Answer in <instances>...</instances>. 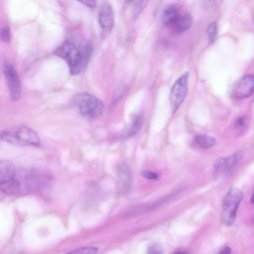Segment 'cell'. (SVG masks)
I'll use <instances>...</instances> for the list:
<instances>
[{"instance_id":"cell-1","label":"cell","mask_w":254,"mask_h":254,"mask_svg":"<svg viewBox=\"0 0 254 254\" xmlns=\"http://www.w3.org/2000/svg\"><path fill=\"white\" fill-rule=\"evenodd\" d=\"M92 51L91 44L86 42L79 48L73 44L65 41L54 51V54L64 60L72 75L80 73L88 63Z\"/></svg>"},{"instance_id":"cell-2","label":"cell","mask_w":254,"mask_h":254,"mask_svg":"<svg viewBox=\"0 0 254 254\" xmlns=\"http://www.w3.org/2000/svg\"><path fill=\"white\" fill-rule=\"evenodd\" d=\"M0 138L7 143L20 146H38L40 143L38 133L26 126L4 129L0 133Z\"/></svg>"},{"instance_id":"cell-3","label":"cell","mask_w":254,"mask_h":254,"mask_svg":"<svg viewBox=\"0 0 254 254\" xmlns=\"http://www.w3.org/2000/svg\"><path fill=\"white\" fill-rule=\"evenodd\" d=\"M73 102L80 113L89 119L98 118L103 111L102 101L91 93H79L74 97Z\"/></svg>"},{"instance_id":"cell-4","label":"cell","mask_w":254,"mask_h":254,"mask_svg":"<svg viewBox=\"0 0 254 254\" xmlns=\"http://www.w3.org/2000/svg\"><path fill=\"white\" fill-rule=\"evenodd\" d=\"M243 197L239 189H231L225 197L223 203L222 219L226 225H231L235 220L237 210Z\"/></svg>"},{"instance_id":"cell-5","label":"cell","mask_w":254,"mask_h":254,"mask_svg":"<svg viewBox=\"0 0 254 254\" xmlns=\"http://www.w3.org/2000/svg\"><path fill=\"white\" fill-rule=\"evenodd\" d=\"M189 73L186 72L180 76L173 85L169 96L172 111L175 113L184 100L188 90Z\"/></svg>"},{"instance_id":"cell-6","label":"cell","mask_w":254,"mask_h":254,"mask_svg":"<svg viewBox=\"0 0 254 254\" xmlns=\"http://www.w3.org/2000/svg\"><path fill=\"white\" fill-rule=\"evenodd\" d=\"M2 69L11 99L13 101H18L21 97V87L16 70L9 62L3 63Z\"/></svg>"},{"instance_id":"cell-7","label":"cell","mask_w":254,"mask_h":254,"mask_svg":"<svg viewBox=\"0 0 254 254\" xmlns=\"http://www.w3.org/2000/svg\"><path fill=\"white\" fill-rule=\"evenodd\" d=\"M254 78L252 75L241 77L234 84L232 94L236 98L243 99L250 96L254 91Z\"/></svg>"},{"instance_id":"cell-8","label":"cell","mask_w":254,"mask_h":254,"mask_svg":"<svg viewBox=\"0 0 254 254\" xmlns=\"http://www.w3.org/2000/svg\"><path fill=\"white\" fill-rule=\"evenodd\" d=\"M243 157V153L241 152H238L231 156L218 159L214 165L215 177H218L229 173Z\"/></svg>"},{"instance_id":"cell-9","label":"cell","mask_w":254,"mask_h":254,"mask_svg":"<svg viewBox=\"0 0 254 254\" xmlns=\"http://www.w3.org/2000/svg\"><path fill=\"white\" fill-rule=\"evenodd\" d=\"M99 22L102 29V37L106 38L112 31L114 23L113 10L109 3H105L101 7L99 14Z\"/></svg>"},{"instance_id":"cell-10","label":"cell","mask_w":254,"mask_h":254,"mask_svg":"<svg viewBox=\"0 0 254 254\" xmlns=\"http://www.w3.org/2000/svg\"><path fill=\"white\" fill-rule=\"evenodd\" d=\"M143 122L144 116L142 113H138L133 115L123 129L122 136L128 138L134 135L141 128Z\"/></svg>"},{"instance_id":"cell-11","label":"cell","mask_w":254,"mask_h":254,"mask_svg":"<svg viewBox=\"0 0 254 254\" xmlns=\"http://www.w3.org/2000/svg\"><path fill=\"white\" fill-rule=\"evenodd\" d=\"M15 168L8 160H0V184L14 178Z\"/></svg>"},{"instance_id":"cell-12","label":"cell","mask_w":254,"mask_h":254,"mask_svg":"<svg viewBox=\"0 0 254 254\" xmlns=\"http://www.w3.org/2000/svg\"><path fill=\"white\" fill-rule=\"evenodd\" d=\"M180 16L178 9L174 6H169L163 11L162 21L164 25L172 27Z\"/></svg>"},{"instance_id":"cell-13","label":"cell","mask_w":254,"mask_h":254,"mask_svg":"<svg viewBox=\"0 0 254 254\" xmlns=\"http://www.w3.org/2000/svg\"><path fill=\"white\" fill-rule=\"evenodd\" d=\"M192 23L191 16L188 14L180 15L172 26L175 32L182 33L187 31Z\"/></svg>"},{"instance_id":"cell-14","label":"cell","mask_w":254,"mask_h":254,"mask_svg":"<svg viewBox=\"0 0 254 254\" xmlns=\"http://www.w3.org/2000/svg\"><path fill=\"white\" fill-rule=\"evenodd\" d=\"M20 189V184L14 178L0 184V191L6 194H17Z\"/></svg>"},{"instance_id":"cell-15","label":"cell","mask_w":254,"mask_h":254,"mask_svg":"<svg viewBox=\"0 0 254 254\" xmlns=\"http://www.w3.org/2000/svg\"><path fill=\"white\" fill-rule=\"evenodd\" d=\"M194 141L199 147L203 149L211 148L216 144V140L215 138L204 134L195 136L194 138Z\"/></svg>"},{"instance_id":"cell-16","label":"cell","mask_w":254,"mask_h":254,"mask_svg":"<svg viewBox=\"0 0 254 254\" xmlns=\"http://www.w3.org/2000/svg\"><path fill=\"white\" fill-rule=\"evenodd\" d=\"M118 175L120 182L125 190H128L130 184V174L128 166L126 164H122L119 167Z\"/></svg>"},{"instance_id":"cell-17","label":"cell","mask_w":254,"mask_h":254,"mask_svg":"<svg viewBox=\"0 0 254 254\" xmlns=\"http://www.w3.org/2000/svg\"><path fill=\"white\" fill-rule=\"evenodd\" d=\"M149 0H132L131 13L133 18L138 16L145 8Z\"/></svg>"},{"instance_id":"cell-18","label":"cell","mask_w":254,"mask_h":254,"mask_svg":"<svg viewBox=\"0 0 254 254\" xmlns=\"http://www.w3.org/2000/svg\"><path fill=\"white\" fill-rule=\"evenodd\" d=\"M11 39L9 28L5 25L0 23V41L8 43Z\"/></svg>"},{"instance_id":"cell-19","label":"cell","mask_w":254,"mask_h":254,"mask_svg":"<svg viewBox=\"0 0 254 254\" xmlns=\"http://www.w3.org/2000/svg\"><path fill=\"white\" fill-rule=\"evenodd\" d=\"M217 23L215 22L211 23L207 30L208 37L210 42H213L217 35Z\"/></svg>"},{"instance_id":"cell-20","label":"cell","mask_w":254,"mask_h":254,"mask_svg":"<svg viewBox=\"0 0 254 254\" xmlns=\"http://www.w3.org/2000/svg\"><path fill=\"white\" fill-rule=\"evenodd\" d=\"M98 248L95 247H84L74 250L69 254H95L98 251Z\"/></svg>"},{"instance_id":"cell-21","label":"cell","mask_w":254,"mask_h":254,"mask_svg":"<svg viewBox=\"0 0 254 254\" xmlns=\"http://www.w3.org/2000/svg\"><path fill=\"white\" fill-rule=\"evenodd\" d=\"M142 176L149 180H156L159 178L158 174L150 171H145L142 173Z\"/></svg>"},{"instance_id":"cell-22","label":"cell","mask_w":254,"mask_h":254,"mask_svg":"<svg viewBox=\"0 0 254 254\" xmlns=\"http://www.w3.org/2000/svg\"><path fill=\"white\" fill-rule=\"evenodd\" d=\"M81 3L91 8L95 7L96 4V0H76Z\"/></svg>"},{"instance_id":"cell-23","label":"cell","mask_w":254,"mask_h":254,"mask_svg":"<svg viewBox=\"0 0 254 254\" xmlns=\"http://www.w3.org/2000/svg\"><path fill=\"white\" fill-rule=\"evenodd\" d=\"M163 253L162 248L159 245H154L149 250V254H161Z\"/></svg>"},{"instance_id":"cell-24","label":"cell","mask_w":254,"mask_h":254,"mask_svg":"<svg viewBox=\"0 0 254 254\" xmlns=\"http://www.w3.org/2000/svg\"><path fill=\"white\" fill-rule=\"evenodd\" d=\"M246 124L245 118L243 117L237 119L236 121V125L238 127H242L245 126Z\"/></svg>"},{"instance_id":"cell-25","label":"cell","mask_w":254,"mask_h":254,"mask_svg":"<svg viewBox=\"0 0 254 254\" xmlns=\"http://www.w3.org/2000/svg\"><path fill=\"white\" fill-rule=\"evenodd\" d=\"M231 253V249L229 247H225L224 248H223L221 251L220 252V254H228Z\"/></svg>"},{"instance_id":"cell-26","label":"cell","mask_w":254,"mask_h":254,"mask_svg":"<svg viewBox=\"0 0 254 254\" xmlns=\"http://www.w3.org/2000/svg\"><path fill=\"white\" fill-rule=\"evenodd\" d=\"M216 0H205L206 4H213Z\"/></svg>"},{"instance_id":"cell-27","label":"cell","mask_w":254,"mask_h":254,"mask_svg":"<svg viewBox=\"0 0 254 254\" xmlns=\"http://www.w3.org/2000/svg\"><path fill=\"white\" fill-rule=\"evenodd\" d=\"M254 197H253V194L252 195V196H251V202L253 204L254 203Z\"/></svg>"}]
</instances>
